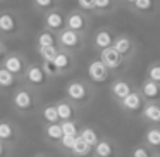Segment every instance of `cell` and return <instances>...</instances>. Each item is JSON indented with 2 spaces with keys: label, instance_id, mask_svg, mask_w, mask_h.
I'll list each match as a JSON object with an SVG mask.
<instances>
[{
  "label": "cell",
  "instance_id": "6da1fadb",
  "mask_svg": "<svg viewBox=\"0 0 160 157\" xmlns=\"http://www.w3.org/2000/svg\"><path fill=\"white\" fill-rule=\"evenodd\" d=\"M97 97V86L84 78H74L64 86V98L69 100L78 111L88 107Z\"/></svg>",
  "mask_w": 160,
  "mask_h": 157
},
{
  "label": "cell",
  "instance_id": "7a4b0ae2",
  "mask_svg": "<svg viewBox=\"0 0 160 157\" xmlns=\"http://www.w3.org/2000/svg\"><path fill=\"white\" fill-rule=\"evenodd\" d=\"M11 107L14 109V112L24 118L36 116L40 109V93L24 85H19L11 92Z\"/></svg>",
  "mask_w": 160,
  "mask_h": 157
},
{
  "label": "cell",
  "instance_id": "3957f363",
  "mask_svg": "<svg viewBox=\"0 0 160 157\" xmlns=\"http://www.w3.org/2000/svg\"><path fill=\"white\" fill-rule=\"evenodd\" d=\"M22 31H24V23L21 16L12 9H2L0 11V38L4 42L18 38Z\"/></svg>",
  "mask_w": 160,
  "mask_h": 157
},
{
  "label": "cell",
  "instance_id": "277c9868",
  "mask_svg": "<svg viewBox=\"0 0 160 157\" xmlns=\"http://www.w3.org/2000/svg\"><path fill=\"white\" fill-rule=\"evenodd\" d=\"M21 85H24V86H28L40 93V92L47 90L52 85V80L43 73L40 62H29L24 74H22V78H21Z\"/></svg>",
  "mask_w": 160,
  "mask_h": 157
},
{
  "label": "cell",
  "instance_id": "5b68a950",
  "mask_svg": "<svg viewBox=\"0 0 160 157\" xmlns=\"http://www.w3.org/2000/svg\"><path fill=\"white\" fill-rule=\"evenodd\" d=\"M57 47L64 52H69L72 55H78L83 52L86 47V36H81L78 33L71 31V29L64 28L60 33H57Z\"/></svg>",
  "mask_w": 160,
  "mask_h": 157
},
{
  "label": "cell",
  "instance_id": "8992f818",
  "mask_svg": "<svg viewBox=\"0 0 160 157\" xmlns=\"http://www.w3.org/2000/svg\"><path fill=\"white\" fill-rule=\"evenodd\" d=\"M66 29H71V31L88 38V35L91 33V16L84 14L79 9H72V11L66 12Z\"/></svg>",
  "mask_w": 160,
  "mask_h": 157
},
{
  "label": "cell",
  "instance_id": "52a82bcc",
  "mask_svg": "<svg viewBox=\"0 0 160 157\" xmlns=\"http://www.w3.org/2000/svg\"><path fill=\"white\" fill-rule=\"evenodd\" d=\"M112 49H114L128 64L132 62V59L136 57V52H138L136 40L132 38L131 35H128V33H117L114 43H112Z\"/></svg>",
  "mask_w": 160,
  "mask_h": 157
},
{
  "label": "cell",
  "instance_id": "ba28073f",
  "mask_svg": "<svg viewBox=\"0 0 160 157\" xmlns=\"http://www.w3.org/2000/svg\"><path fill=\"white\" fill-rule=\"evenodd\" d=\"M28 64H29V60H28V57H26L24 54L9 52L7 55H5V59L2 60L0 66L4 67L5 71H9V73H11L16 80H19V83H21V78H22V74H24Z\"/></svg>",
  "mask_w": 160,
  "mask_h": 157
},
{
  "label": "cell",
  "instance_id": "9c48e42d",
  "mask_svg": "<svg viewBox=\"0 0 160 157\" xmlns=\"http://www.w3.org/2000/svg\"><path fill=\"white\" fill-rule=\"evenodd\" d=\"M98 60H100V62L107 67L108 73H110L112 76H114V74L122 73V71H126L129 67V64L126 62V60L122 59V57L119 55V54L112 49V47H110V49L102 50V52H98Z\"/></svg>",
  "mask_w": 160,
  "mask_h": 157
},
{
  "label": "cell",
  "instance_id": "30bf717a",
  "mask_svg": "<svg viewBox=\"0 0 160 157\" xmlns=\"http://www.w3.org/2000/svg\"><path fill=\"white\" fill-rule=\"evenodd\" d=\"M145 104L146 102H145V98L141 97V93L138 92V88H134L126 98H122L121 102H117L121 112H124L126 116H129V118H139Z\"/></svg>",
  "mask_w": 160,
  "mask_h": 157
},
{
  "label": "cell",
  "instance_id": "8fae6325",
  "mask_svg": "<svg viewBox=\"0 0 160 157\" xmlns=\"http://www.w3.org/2000/svg\"><path fill=\"white\" fill-rule=\"evenodd\" d=\"M115 35L117 33L110 26H100V28H97L91 33V49L97 54L105 50V49H110L114 40H115Z\"/></svg>",
  "mask_w": 160,
  "mask_h": 157
},
{
  "label": "cell",
  "instance_id": "7c38bea8",
  "mask_svg": "<svg viewBox=\"0 0 160 157\" xmlns=\"http://www.w3.org/2000/svg\"><path fill=\"white\" fill-rule=\"evenodd\" d=\"M66 28V12L62 7H55L52 11H48L47 14H43V29L52 33H60Z\"/></svg>",
  "mask_w": 160,
  "mask_h": 157
},
{
  "label": "cell",
  "instance_id": "4fadbf2b",
  "mask_svg": "<svg viewBox=\"0 0 160 157\" xmlns=\"http://www.w3.org/2000/svg\"><path fill=\"white\" fill-rule=\"evenodd\" d=\"M112 80V74L108 73V69L103 66V64L98 60V57L91 59L88 62V81L95 86L98 85H103V83H108Z\"/></svg>",
  "mask_w": 160,
  "mask_h": 157
},
{
  "label": "cell",
  "instance_id": "5bb4252c",
  "mask_svg": "<svg viewBox=\"0 0 160 157\" xmlns=\"http://www.w3.org/2000/svg\"><path fill=\"white\" fill-rule=\"evenodd\" d=\"M134 88L136 86L128 80V78L117 76V78H114V80L110 81V85H108V95H110V98L117 104V102L122 100V98L128 97Z\"/></svg>",
  "mask_w": 160,
  "mask_h": 157
},
{
  "label": "cell",
  "instance_id": "9a60e30c",
  "mask_svg": "<svg viewBox=\"0 0 160 157\" xmlns=\"http://www.w3.org/2000/svg\"><path fill=\"white\" fill-rule=\"evenodd\" d=\"M21 129L11 119H0V140L9 145L16 147V143L21 140Z\"/></svg>",
  "mask_w": 160,
  "mask_h": 157
},
{
  "label": "cell",
  "instance_id": "2e32d148",
  "mask_svg": "<svg viewBox=\"0 0 160 157\" xmlns=\"http://www.w3.org/2000/svg\"><path fill=\"white\" fill-rule=\"evenodd\" d=\"M119 145L108 136H100L97 145L91 149V157H117Z\"/></svg>",
  "mask_w": 160,
  "mask_h": 157
},
{
  "label": "cell",
  "instance_id": "e0dca14e",
  "mask_svg": "<svg viewBox=\"0 0 160 157\" xmlns=\"http://www.w3.org/2000/svg\"><path fill=\"white\" fill-rule=\"evenodd\" d=\"M52 62H53V66L57 67L60 76H66V74L72 73L78 66L76 55H72V54H69V52H64V50H60V49H59V54L55 55V59H53Z\"/></svg>",
  "mask_w": 160,
  "mask_h": 157
},
{
  "label": "cell",
  "instance_id": "ac0fdd59",
  "mask_svg": "<svg viewBox=\"0 0 160 157\" xmlns=\"http://www.w3.org/2000/svg\"><path fill=\"white\" fill-rule=\"evenodd\" d=\"M53 105H55L57 116H59V123H62V121H78V119H79V111H78L69 100H66L64 97L59 98V100H55Z\"/></svg>",
  "mask_w": 160,
  "mask_h": 157
},
{
  "label": "cell",
  "instance_id": "d6986e66",
  "mask_svg": "<svg viewBox=\"0 0 160 157\" xmlns=\"http://www.w3.org/2000/svg\"><path fill=\"white\" fill-rule=\"evenodd\" d=\"M129 11L141 19H152L157 12V0H134Z\"/></svg>",
  "mask_w": 160,
  "mask_h": 157
},
{
  "label": "cell",
  "instance_id": "ffe728a7",
  "mask_svg": "<svg viewBox=\"0 0 160 157\" xmlns=\"http://www.w3.org/2000/svg\"><path fill=\"white\" fill-rule=\"evenodd\" d=\"M139 119L146 126H158L160 124V104L158 102H146L143 107Z\"/></svg>",
  "mask_w": 160,
  "mask_h": 157
},
{
  "label": "cell",
  "instance_id": "44dd1931",
  "mask_svg": "<svg viewBox=\"0 0 160 157\" xmlns=\"http://www.w3.org/2000/svg\"><path fill=\"white\" fill-rule=\"evenodd\" d=\"M136 88L141 93V97L145 98V102H158V98H160V85L158 83H153L150 80H143V83Z\"/></svg>",
  "mask_w": 160,
  "mask_h": 157
},
{
  "label": "cell",
  "instance_id": "7402d4cb",
  "mask_svg": "<svg viewBox=\"0 0 160 157\" xmlns=\"http://www.w3.org/2000/svg\"><path fill=\"white\" fill-rule=\"evenodd\" d=\"M36 116H38L40 124H42V126L57 124V123H59V116H57V111H55L53 102H48V104H45V105H40Z\"/></svg>",
  "mask_w": 160,
  "mask_h": 157
},
{
  "label": "cell",
  "instance_id": "603a6c76",
  "mask_svg": "<svg viewBox=\"0 0 160 157\" xmlns=\"http://www.w3.org/2000/svg\"><path fill=\"white\" fill-rule=\"evenodd\" d=\"M143 145L148 147L152 152L160 150V128L158 126H148L143 135Z\"/></svg>",
  "mask_w": 160,
  "mask_h": 157
},
{
  "label": "cell",
  "instance_id": "cb8c5ba5",
  "mask_svg": "<svg viewBox=\"0 0 160 157\" xmlns=\"http://www.w3.org/2000/svg\"><path fill=\"white\" fill-rule=\"evenodd\" d=\"M119 9V0H95L93 16H110Z\"/></svg>",
  "mask_w": 160,
  "mask_h": 157
},
{
  "label": "cell",
  "instance_id": "d4e9b609",
  "mask_svg": "<svg viewBox=\"0 0 160 157\" xmlns=\"http://www.w3.org/2000/svg\"><path fill=\"white\" fill-rule=\"evenodd\" d=\"M62 138V129H60V124H47L43 126V140H45L48 145L57 147Z\"/></svg>",
  "mask_w": 160,
  "mask_h": 157
},
{
  "label": "cell",
  "instance_id": "484cf974",
  "mask_svg": "<svg viewBox=\"0 0 160 157\" xmlns=\"http://www.w3.org/2000/svg\"><path fill=\"white\" fill-rule=\"evenodd\" d=\"M78 138H81L84 143H88V145L93 149V147L97 145V142L100 140V135H98V131L93 128V126H79Z\"/></svg>",
  "mask_w": 160,
  "mask_h": 157
},
{
  "label": "cell",
  "instance_id": "4316f807",
  "mask_svg": "<svg viewBox=\"0 0 160 157\" xmlns=\"http://www.w3.org/2000/svg\"><path fill=\"white\" fill-rule=\"evenodd\" d=\"M19 80H16L9 71H5L0 66V92H12L14 88L19 86Z\"/></svg>",
  "mask_w": 160,
  "mask_h": 157
},
{
  "label": "cell",
  "instance_id": "83f0119b",
  "mask_svg": "<svg viewBox=\"0 0 160 157\" xmlns=\"http://www.w3.org/2000/svg\"><path fill=\"white\" fill-rule=\"evenodd\" d=\"M35 45H36V49L57 45V35L52 31H47V29H42V31H38V35L35 38Z\"/></svg>",
  "mask_w": 160,
  "mask_h": 157
},
{
  "label": "cell",
  "instance_id": "f1b7e54d",
  "mask_svg": "<svg viewBox=\"0 0 160 157\" xmlns=\"http://www.w3.org/2000/svg\"><path fill=\"white\" fill-rule=\"evenodd\" d=\"M67 155L69 157H91V147L88 143H84L81 138H76V142H74V145L67 152Z\"/></svg>",
  "mask_w": 160,
  "mask_h": 157
},
{
  "label": "cell",
  "instance_id": "f546056e",
  "mask_svg": "<svg viewBox=\"0 0 160 157\" xmlns=\"http://www.w3.org/2000/svg\"><path fill=\"white\" fill-rule=\"evenodd\" d=\"M31 5L36 12L47 14V12L52 11V9L60 7V0H31Z\"/></svg>",
  "mask_w": 160,
  "mask_h": 157
},
{
  "label": "cell",
  "instance_id": "4dcf8cb0",
  "mask_svg": "<svg viewBox=\"0 0 160 157\" xmlns=\"http://www.w3.org/2000/svg\"><path fill=\"white\" fill-rule=\"evenodd\" d=\"M59 54V47H42V49H36V55L40 57V62H52L55 59V55Z\"/></svg>",
  "mask_w": 160,
  "mask_h": 157
},
{
  "label": "cell",
  "instance_id": "1f68e13d",
  "mask_svg": "<svg viewBox=\"0 0 160 157\" xmlns=\"http://www.w3.org/2000/svg\"><path fill=\"white\" fill-rule=\"evenodd\" d=\"M60 129H62V135L66 136H78V131H79V121H62L59 123Z\"/></svg>",
  "mask_w": 160,
  "mask_h": 157
},
{
  "label": "cell",
  "instance_id": "d6a6232c",
  "mask_svg": "<svg viewBox=\"0 0 160 157\" xmlns=\"http://www.w3.org/2000/svg\"><path fill=\"white\" fill-rule=\"evenodd\" d=\"M145 80H150V81H153V83L160 85V64L158 62H152L148 67H146Z\"/></svg>",
  "mask_w": 160,
  "mask_h": 157
},
{
  "label": "cell",
  "instance_id": "836d02e7",
  "mask_svg": "<svg viewBox=\"0 0 160 157\" xmlns=\"http://www.w3.org/2000/svg\"><path fill=\"white\" fill-rule=\"evenodd\" d=\"M76 138H78V136H66V135H62V138H60L59 145H57L55 149H57V150H60L62 154H67V152L71 150V147L74 145Z\"/></svg>",
  "mask_w": 160,
  "mask_h": 157
},
{
  "label": "cell",
  "instance_id": "e575fe53",
  "mask_svg": "<svg viewBox=\"0 0 160 157\" xmlns=\"http://www.w3.org/2000/svg\"><path fill=\"white\" fill-rule=\"evenodd\" d=\"M152 150L148 147H145L143 143H138L136 147H132L131 152H129V157H152Z\"/></svg>",
  "mask_w": 160,
  "mask_h": 157
},
{
  "label": "cell",
  "instance_id": "d590c367",
  "mask_svg": "<svg viewBox=\"0 0 160 157\" xmlns=\"http://www.w3.org/2000/svg\"><path fill=\"white\" fill-rule=\"evenodd\" d=\"M40 66H42L43 73H45L52 81L57 80V78H60V74H59V71H57V67L53 66V62H40Z\"/></svg>",
  "mask_w": 160,
  "mask_h": 157
},
{
  "label": "cell",
  "instance_id": "8d00e7d4",
  "mask_svg": "<svg viewBox=\"0 0 160 157\" xmlns=\"http://www.w3.org/2000/svg\"><path fill=\"white\" fill-rule=\"evenodd\" d=\"M76 4L79 11H83L84 14L88 16H93V9H95V0H76Z\"/></svg>",
  "mask_w": 160,
  "mask_h": 157
},
{
  "label": "cell",
  "instance_id": "74e56055",
  "mask_svg": "<svg viewBox=\"0 0 160 157\" xmlns=\"http://www.w3.org/2000/svg\"><path fill=\"white\" fill-rule=\"evenodd\" d=\"M12 154H14V147L0 140V157H12Z\"/></svg>",
  "mask_w": 160,
  "mask_h": 157
},
{
  "label": "cell",
  "instance_id": "f35d334b",
  "mask_svg": "<svg viewBox=\"0 0 160 157\" xmlns=\"http://www.w3.org/2000/svg\"><path fill=\"white\" fill-rule=\"evenodd\" d=\"M9 54V49H7V45H5V42L2 38H0V64H2V60L5 59V55Z\"/></svg>",
  "mask_w": 160,
  "mask_h": 157
},
{
  "label": "cell",
  "instance_id": "ab89813d",
  "mask_svg": "<svg viewBox=\"0 0 160 157\" xmlns=\"http://www.w3.org/2000/svg\"><path fill=\"white\" fill-rule=\"evenodd\" d=\"M134 0H119V7H124V9H129L132 5Z\"/></svg>",
  "mask_w": 160,
  "mask_h": 157
},
{
  "label": "cell",
  "instance_id": "60d3db41",
  "mask_svg": "<svg viewBox=\"0 0 160 157\" xmlns=\"http://www.w3.org/2000/svg\"><path fill=\"white\" fill-rule=\"evenodd\" d=\"M33 157H52L50 154H47V152H38V154H35Z\"/></svg>",
  "mask_w": 160,
  "mask_h": 157
},
{
  "label": "cell",
  "instance_id": "b9f144b4",
  "mask_svg": "<svg viewBox=\"0 0 160 157\" xmlns=\"http://www.w3.org/2000/svg\"><path fill=\"white\" fill-rule=\"evenodd\" d=\"M152 157H160V154H158V152H153V154H152Z\"/></svg>",
  "mask_w": 160,
  "mask_h": 157
},
{
  "label": "cell",
  "instance_id": "7bdbcfd3",
  "mask_svg": "<svg viewBox=\"0 0 160 157\" xmlns=\"http://www.w3.org/2000/svg\"><path fill=\"white\" fill-rule=\"evenodd\" d=\"M2 2H4V0H0V4H2Z\"/></svg>",
  "mask_w": 160,
  "mask_h": 157
}]
</instances>
